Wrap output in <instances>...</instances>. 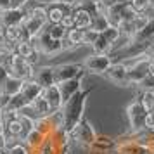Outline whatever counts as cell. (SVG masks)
Returning <instances> with one entry per match:
<instances>
[{
  "mask_svg": "<svg viewBox=\"0 0 154 154\" xmlns=\"http://www.w3.org/2000/svg\"><path fill=\"white\" fill-rule=\"evenodd\" d=\"M147 111L142 107L140 102H132V104L126 107V116H128V121H130V126L133 130H139L144 125V119H146Z\"/></svg>",
  "mask_w": 154,
  "mask_h": 154,
  "instance_id": "3",
  "label": "cell"
},
{
  "mask_svg": "<svg viewBox=\"0 0 154 154\" xmlns=\"http://www.w3.org/2000/svg\"><path fill=\"white\" fill-rule=\"evenodd\" d=\"M33 80H35L42 88H47V87L56 83V82H54V69L49 68V66H43V68H40L38 71H35Z\"/></svg>",
  "mask_w": 154,
  "mask_h": 154,
  "instance_id": "10",
  "label": "cell"
},
{
  "mask_svg": "<svg viewBox=\"0 0 154 154\" xmlns=\"http://www.w3.org/2000/svg\"><path fill=\"white\" fill-rule=\"evenodd\" d=\"M21 85L23 82L21 80H17V78H12V76H7V80L4 82V85L0 87V92H4V94H7V95H17L19 92H21Z\"/></svg>",
  "mask_w": 154,
  "mask_h": 154,
  "instance_id": "14",
  "label": "cell"
},
{
  "mask_svg": "<svg viewBox=\"0 0 154 154\" xmlns=\"http://www.w3.org/2000/svg\"><path fill=\"white\" fill-rule=\"evenodd\" d=\"M99 35H100V31H97L94 26L83 29V45H90V47H92V43L97 40Z\"/></svg>",
  "mask_w": 154,
  "mask_h": 154,
  "instance_id": "23",
  "label": "cell"
},
{
  "mask_svg": "<svg viewBox=\"0 0 154 154\" xmlns=\"http://www.w3.org/2000/svg\"><path fill=\"white\" fill-rule=\"evenodd\" d=\"M80 73V66L76 64H63V66H57L54 68V82L57 83H63V82H69L75 80Z\"/></svg>",
  "mask_w": 154,
  "mask_h": 154,
  "instance_id": "4",
  "label": "cell"
},
{
  "mask_svg": "<svg viewBox=\"0 0 154 154\" xmlns=\"http://www.w3.org/2000/svg\"><path fill=\"white\" fill-rule=\"evenodd\" d=\"M5 35H4V28H0V45H4L5 47Z\"/></svg>",
  "mask_w": 154,
  "mask_h": 154,
  "instance_id": "32",
  "label": "cell"
},
{
  "mask_svg": "<svg viewBox=\"0 0 154 154\" xmlns=\"http://www.w3.org/2000/svg\"><path fill=\"white\" fill-rule=\"evenodd\" d=\"M36 50V47L33 45V40H23V42L16 43L14 52L19 57H24V59H29V56Z\"/></svg>",
  "mask_w": 154,
  "mask_h": 154,
  "instance_id": "16",
  "label": "cell"
},
{
  "mask_svg": "<svg viewBox=\"0 0 154 154\" xmlns=\"http://www.w3.org/2000/svg\"><path fill=\"white\" fill-rule=\"evenodd\" d=\"M42 92H43V88H42V87H40L38 83H36L33 78H31V80H26V82H23L21 92H19V94H21L23 99H24V100H26V102L29 104V102H31L33 99L38 97Z\"/></svg>",
  "mask_w": 154,
  "mask_h": 154,
  "instance_id": "8",
  "label": "cell"
},
{
  "mask_svg": "<svg viewBox=\"0 0 154 154\" xmlns=\"http://www.w3.org/2000/svg\"><path fill=\"white\" fill-rule=\"evenodd\" d=\"M11 7V0H0V11H5Z\"/></svg>",
  "mask_w": 154,
  "mask_h": 154,
  "instance_id": "31",
  "label": "cell"
},
{
  "mask_svg": "<svg viewBox=\"0 0 154 154\" xmlns=\"http://www.w3.org/2000/svg\"><path fill=\"white\" fill-rule=\"evenodd\" d=\"M43 142H45V135L40 133V132H36L35 128H33V130H29V132L24 135V144H26L28 147H31L33 151L38 149Z\"/></svg>",
  "mask_w": 154,
  "mask_h": 154,
  "instance_id": "15",
  "label": "cell"
},
{
  "mask_svg": "<svg viewBox=\"0 0 154 154\" xmlns=\"http://www.w3.org/2000/svg\"><path fill=\"white\" fill-rule=\"evenodd\" d=\"M42 94H43V97L47 99V102H49L52 111H57V109L63 107L64 100H63V95H61V90H59V87H57L56 83L47 87V88H43Z\"/></svg>",
  "mask_w": 154,
  "mask_h": 154,
  "instance_id": "7",
  "label": "cell"
},
{
  "mask_svg": "<svg viewBox=\"0 0 154 154\" xmlns=\"http://www.w3.org/2000/svg\"><path fill=\"white\" fill-rule=\"evenodd\" d=\"M59 90H61V95H63V100H69L75 94L80 88V82L78 80H69V82H63V83H57Z\"/></svg>",
  "mask_w": 154,
  "mask_h": 154,
  "instance_id": "13",
  "label": "cell"
},
{
  "mask_svg": "<svg viewBox=\"0 0 154 154\" xmlns=\"http://www.w3.org/2000/svg\"><path fill=\"white\" fill-rule=\"evenodd\" d=\"M29 107H31V111L35 112L36 118H45V116H49L50 112H52L49 102H47V99L43 97V94H40L36 99H33V100L29 102Z\"/></svg>",
  "mask_w": 154,
  "mask_h": 154,
  "instance_id": "9",
  "label": "cell"
},
{
  "mask_svg": "<svg viewBox=\"0 0 154 154\" xmlns=\"http://www.w3.org/2000/svg\"><path fill=\"white\" fill-rule=\"evenodd\" d=\"M0 118H2V111H0Z\"/></svg>",
  "mask_w": 154,
  "mask_h": 154,
  "instance_id": "37",
  "label": "cell"
},
{
  "mask_svg": "<svg viewBox=\"0 0 154 154\" xmlns=\"http://www.w3.org/2000/svg\"><path fill=\"white\" fill-rule=\"evenodd\" d=\"M61 26H63L66 31H69L71 28H75V21H73V12L71 14H66L63 17V21H61Z\"/></svg>",
  "mask_w": 154,
  "mask_h": 154,
  "instance_id": "25",
  "label": "cell"
},
{
  "mask_svg": "<svg viewBox=\"0 0 154 154\" xmlns=\"http://www.w3.org/2000/svg\"><path fill=\"white\" fill-rule=\"evenodd\" d=\"M0 149H4V137H0Z\"/></svg>",
  "mask_w": 154,
  "mask_h": 154,
  "instance_id": "36",
  "label": "cell"
},
{
  "mask_svg": "<svg viewBox=\"0 0 154 154\" xmlns=\"http://www.w3.org/2000/svg\"><path fill=\"white\" fill-rule=\"evenodd\" d=\"M152 112H154V107H152Z\"/></svg>",
  "mask_w": 154,
  "mask_h": 154,
  "instance_id": "38",
  "label": "cell"
},
{
  "mask_svg": "<svg viewBox=\"0 0 154 154\" xmlns=\"http://www.w3.org/2000/svg\"><path fill=\"white\" fill-rule=\"evenodd\" d=\"M5 154H28V149H26V146H23V144H17V146L7 149Z\"/></svg>",
  "mask_w": 154,
  "mask_h": 154,
  "instance_id": "26",
  "label": "cell"
},
{
  "mask_svg": "<svg viewBox=\"0 0 154 154\" xmlns=\"http://www.w3.org/2000/svg\"><path fill=\"white\" fill-rule=\"evenodd\" d=\"M92 49H94V54H107V52L112 49V47H111V43L107 42L104 36L99 35L97 40L92 43Z\"/></svg>",
  "mask_w": 154,
  "mask_h": 154,
  "instance_id": "18",
  "label": "cell"
},
{
  "mask_svg": "<svg viewBox=\"0 0 154 154\" xmlns=\"http://www.w3.org/2000/svg\"><path fill=\"white\" fill-rule=\"evenodd\" d=\"M130 5L133 7V11H135L137 14H146L147 11L152 7V2H151V0H132Z\"/></svg>",
  "mask_w": 154,
  "mask_h": 154,
  "instance_id": "21",
  "label": "cell"
},
{
  "mask_svg": "<svg viewBox=\"0 0 154 154\" xmlns=\"http://www.w3.org/2000/svg\"><path fill=\"white\" fill-rule=\"evenodd\" d=\"M66 40H68L73 47H80V45H83V29L71 28L69 31L66 33Z\"/></svg>",
  "mask_w": 154,
  "mask_h": 154,
  "instance_id": "17",
  "label": "cell"
},
{
  "mask_svg": "<svg viewBox=\"0 0 154 154\" xmlns=\"http://www.w3.org/2000/svg\"><path fill=\"white\" fill-rule=\"evenodd\" d=\"M82 2H87V4H92V5H95V4H99V2H100V0H82Z\"/></svg>",
  "mask_w": 154,
  "mask_h": 154,
  "instance_id": "35",
  "label": "cell"
},
{
  "mask_svg": "<svg viewBox=\"0 0 154 154\" xmlns=\"http://www.w3.org/2000/svg\"><path fill=\"white\" fill-rule=\"evenodd\" d=\"M9 102H11V95L7 94H4V92H0V111H7L9 107Z\"/></svg>",
  "mask_w": 154,
  "mask_h": 154,
  "instance_id": "27",
  "label": "cell"
},
{
  "mask_svg": "<svg viewBox=\"0 0 154 154\" xmlns=\"http://www.w3.org/2000/svg\"><path fill=\"white\" fill-rule=\"evenodd\" d=\"M151 154H154V152H151Z\"/></svg>",
  "mask_w": 154,
  "mask_h": 154,
  "instance_id": "39",
  "label": "cell"
},
{
  "mask_svg": "<svg viewBox=\"0 0 154 154\" xmlns=\"http://www.w3.org/2000/svg\"><path fill=\"white\" fill-rule=\"evenodd\" d=\"M28 0H11V7H24V4H26Z\"/></svg>",
  "mask_w": 154,
  "mask_h": 154,
  "instance_id": "30",
  "label": "cell"
},
{
  "mask_svg": "<svg viewBox=\"0 0 154 154\" xmlns=\"http://www.w3.org/2000/svg\"><path fill=\"white\" fill-rule=\"evenodd\" d=\"M100 35L104 36L106 40L111 43V47H112V43H116V42L119 40V36H121V31H119L116 26H107L104 31H100Z\"/></svg>",
  "mask_w": 154,
  "mask_h": 154,
  "instance_id": "20",
  "label": "cell"
},
{
  "mask_svg": "<svg viewBox=\"0 0 154 154\" xmlns=\"http://www.w3.org/2000/svg\"><path fill=\"white\" fill-rule=\"evenodd\" d=\"M24 16L26 14H24V11L21 7H9L5 11H0V24H2V28L21 26Z\"/></svg>",
  "mask_w": 154,
  "mask_h": 154,
  "instance_id": "2",
  "label": "cell"
},
{
  "mask_svg": "<svg viewBox=\"0 0 154 154\" xmlns=\"http://www.w3.org/2000/svg\"><path fill=\"white\" fill-rule=\"evenodd\" d=\"M73 21H75V28L78 29H87L94 24V16L88 9H85L83 5L73 9Z\"/></svg>",
  "mask_w": 154,
  "mask_h": 154,
  "instance_id": "5",
  "label": "cell"
},
{
  "mask_svg": "<svg viewBox=\"0 0 154 154\" xmlns=\"http://www.w3.org/2000/svg\"><path fill=\"white\" fill-rule=\"evenodd\" d=\"M45 31H47L49 36L54 38V40H64V38H66V33H68L61 24H50L49 28L45 26Z\"/></svg>",
  "mask_w": 154,
  "mask_h": 154,
  "instance_id": "19",
  "label": "cell"
},
{
  "mask_svg": "<svg viewBox=\"0 0 154 154\" xmlns=\"http://www.w3.org/2000/svg\"><path fill=\"white\" fill-rule=\"evenodd\" d=\"M29 16H33V17H36L38 21H42L43 24H49V21H47V9H45V5H35V7L29 11Z\"/></svg>",
  "mask_w": 154,
  "mask_h": 154,
  "instance_id": "22",
  "label": "cell"
},
{
  "mask_svg": "<svg viewBox=\"0 0 154 154\" xmlns=\"http://www.w3.org/2000/svg\"><path fill=\"white\" fill-rule=\"evenodd\" d=\"M107 78L111 80L112 83L116 85H123V83H128V69L123 63H116V64H111L109 69L106 71Z\"/></svg>",
  "mask_w": 154,
  "mask_h": 154,
  "instance_id": "6",
  "label": "cell"
},
{
  "mask_svg": "<svg viewBox=\"0 0 154 154\" xmlns=\"http://www.w3.org/2000/svg\"><path fill=\"white\" fill-rule=\"evenodd\" d=\"M5 54H7V52H5V47H4V45H0V59H4Z\"/></svg>",
  "mask_w": 154,
  "mask_h": 154,
  "instance_id": "34",
  "label": "cell"
},
{
  "mask_svg": "<svg viewBox=\"0 0 154 154\" xmlns=\"http://www.w3.org/2000/svg\"><path fill=\"white\" fill-rule=\"evenodd\" d=\"M144 126L147 130H154V112L149 111L146 114V119H144Z\"/></svg>",
  "mask_w": 154,
  "mask_h": 154,
  "instance_id": "28",
  "label": "cell"
},
{
  "mask_svg": "<svg viewBox=\"0 0 154 154\" xmlns=\"http://www.w3.org/2000/svg\"><path fill=\"white\" fill-rule=\"evenodd\" d=\"M4 133H5V123H4V119L0 118V137H4Z\"/></svg>",
  "mask_w": 154,
  "mask_h": 154,
  "instance_id": "33",
  "label": "cell"
},
{
  "mask_svg": "<svg viewBox=\"0 0 154 154\" xmlns=\"http://www.w3.org/2000/svg\"><path fill=\"white\" fill-rule=\"evenodd\" d=\"M140 104H142V107H144L147 112L152 111V107H154V92L152 90L144 92V95H142V99H140Z\"/></svg>",
  "mask_w": 154,
  "mask_h": 154,
  "instance_id": "24",
  "label": "cell"
},
{
  "mask_svg": "<svg viewBox=\"0 0 154 154\" xmlns=\"http://www.w3.org/2000/svg\"><path fill=\"white\" fill-rule=\"evenodd\" d=\"M112 64V61L109 59L107 54H92L87 61H85L83 68L90 73H106L109 69V66Z\"/></svg>",
  "mask_w": 154,
  "mask_h": 154,
  "instance_id": "1",
  "label": "cell"
},
{
  "mask_svg": "<svg viewBox=\"0 0 154 154\" xmlns=\"http://www.w3.org/2000/svg\"><path fill=\"white\" fill-rule=\"evenodd\" d=\"M71 135H75V139L80 140V142H94V139H95L94 130H92L90 125H87V123L76 125L73 128V133H71Z\"/></svg>",
  "mask_w": 154,
  "mask_h": 154,
  "instance_id": "11",
  "label": "cell"
},
{
  "mask_svg": "<svg viewBox=\"0 0 154 154\" xmlns=\"http://www.w3.org/2000/svg\"><path fill=\"white\" fill-rule=\"evenodd\" d=\"M147 76L154 78V59H149L147 63Z\"/></svg>",
  "mask_w": 154,
  "mask_h": 154,
  "instance_id": "29",
  "label": "cell"
},
{
  "mask_svg": "<svg viewBox=\"0 0 154 154\" xmlns=\"http://www.w3.org/2000/svg\"><path fill=\"white\" fill-rule=\"evenodd\" d=\"M4 135H11V137H17V139H21L23 135H26V133H24V126H23L19 116L14 118V119L5 121V133H4Z\"/></svg>",
  "mask_w": 154,
  "mask_h": 154,
  "instance_id": "12",
  "label": "cell"
}]
</instances>
